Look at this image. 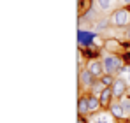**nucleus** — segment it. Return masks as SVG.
<instances>
[{
  "label": "nucleus",
  "instance_id": "1",
  "mask_svg": "<svg viewBox=\"0 0 130 123\" xmlns=\"http://www.w3.org/2000/svg\"><path fill=\"white\" fill-rule=\"evenodd\" d=\"M111 26L114 28H128L130 26V7H118L109 16Z\"/></svg>",
  "mask_w": 130,
  "mask_h": 123
},
{
  "label": "nucleus",
  "instance_id": "2",
  "mask_svg": "<svg viewBox=\"0 0 130 123\" xmlns=\"http://www.w3.org/2000/svg\"><path fill=\"white\" fill-rule=\"evenodd\" d=\"M102 63H104V69H106V74H111V76L120 74L121 67H125L123 58L120 55H114V53H106L102 56Z\"/></svg>",
  "mask_w": 130,
  "mask_h": 123
},
{
  "label": "nucleus",
  "instance_id": "3",
  "mask_svg": "<svg viewBox=\"0 0 130 123\" xmlns=\"http://www.w3.org/2000/svg\"><path fill=\"white\" fill-rule=\"evenodd\" d=\"M111 90H112V95H114V99H118V100H121L127 93L130 91V86H128V81L125 79V78H116L114 83H112V86H111Z\"/></svg>",
  "mask_w": 130,
  "mask_h": 123
},
{
  "label": "nucleus",
  "instance_id": "4",
  "mask_svg": "<svg viewBox=\"0 0 130 123\" xmlns=\"http://www.w3.org/2000/svg\"><path fill=\"white\" fill-rule=\"evenodd\" d=\"M97 32L95 30H86V28H79L77 30V44L81 46V48H90L93 41L97 39Z\"/></svg>",
  "mask_w": 130,
  "mask_h": 123
},
{
  "label": "nucleus",
  "instance_id": "5",
  "mask_svg": "<svg viewBox=\"0 0 130 123\" xmlns=\"http://www.w3.org/2000/svg\"><path fill=\"white\" fill-rule=\"evenodd\" d=\"M97 81V78L88 70L86 67H81L79 69V83H81V88L83 90H91L93 83Z\"/></svg>",
  "mask_w": 130,
  "mask_h": 123
},
{
  "label": "nucleus",
  "instance_id": "6",
  "mask_svg": "<svg viewBox=\"0 0 130 123\" xmlns=\"http://www.w3.org/2000/svg\"><path fill=\"white\" fill-rule=\"evenodd\" d=\"M86 69L97 78V79H100L104 74H106V69H104V63L102 60H88L86 63Z\"/></svg>",
  "mask_w": 130,
  "mask_h": 123
},
{
  "label": "nucleus",
  "instance_id": "7",
  "mask_svg": "<svg viewBox=\"0 0 130 123\" xmlns=\"http://www.w3.org/2000/svg\"><path fill=\"white\" fill-rule=\"evenodd\" d=\"M109 113H111V116L114 120H125V111H123L120 100H116V102H112L109 105Z\"/></svg>",
  "mask_w": 130,
  "mask_h": 123
},
{
  "label": "nucleus",
  "instance_id": "8",
  "mask_svg": "<svg viewBox=\"0 0 130 123\" xmlns=\"http://www.w3.org/2000/svg\"><path fill=\"white\" fill-rule=\"evenodd\" d=\"M112 99H114V95H112V90L111 88H104L102 91H100V95H99V100L102 104V107H107L112 104Z\"/></svg>",
  "mask_w": 130,
  "mask_h": 123
},
{
  "label": "nucleus",
  "instance_id": "9",
  "mask_svg": "<svg viewBox=\"0 0 130 123\" xmlns=\"http://www.w3.org/2000/svg\"><path fill=\"white\" fill-rule=\"evenodd\" d=\"M77 113H79V116L90 114V109H88V95H81L79 97V100H77Z\"/></svg>",
  "mask_w": 130,
  "mask_h": 123
},
{
  "label": "nucleus",
  "instance_id": "10",
  "mask_svg": "<svg viewBox=\"0 0 130 123\" xmlns=\"http://www.w3.org/2000/svg\"><path fill=\"white\" fill-rule=\"evenodd\" d=\"M114 4H116V0H95L97 9L102 11V12H109V11L114 7Z\"/></svg>",
  "mask_w": 130,
  "mask_h": 123
},
{
  "label": "nucleus",
  "instance_id": "11",
  "mask_svg": "<svg viewBox=\"0 0 130 123\" xmlns=\"http://www.w3.org/2000/svg\"><path fill=\"white\" fill-rule=\"evenodd\" d=\"M100 107H102V104L99 100V97L90 93V95H88V109H90V113H97Z\"/></svg>",
  "mask_w": 130,
  "mask_h": 123
},
{
  "label": "nucleus",
  "instance_id": "12",
  "mask_svg": "<svg viewBox=\"0 0 130 123\" xmlns=\"http://www.w3.org/2000/svg\"><path fill=\"white\" fill-rule=\"evenodd\" d=\"M109 25H111V21H109L107 16H102V18H99V20L93 23V30L95 32H100V30H106Z\"/></svg>",
  "mask_w": 130,
  "mask_h": 123
},
{
  "label": "nucleus",
  "instance_id": "13",
  "mask_svg": "<svg viewBox=\"0 0 130 123\" xmlns=\"http://www.w3.org/2000/svg\"><path fill=\"white\" fill-rule=\"evenodd\" d=\"M91 123H112L111 120V113H100V114H95L91 118Z\"/></svg>",
  "mask_w": 130,
  "mask_h": 123
},
{
  "label": "nucleus",
  "instance_id": "14",
  "mask_svg": "<svg viewBox=\"0 0 130 123\" xmlns=\"http://www.w3.org/2000/svg\"><path fill=\"white\" fill-rule=\"evenodd\" d=\"M121 102V107H123V111H125V118H130V91L120 100Z\"/></svg>",
  "mask_w": 130,
  "mask_h": 123
},
{
  "label": "nucleus",
  "instance_id": "15",
  "mask_svg": "<svg viewBox=\"0 0 130 123\" xmlns=\"http://www.w3.org/2000/svg\"><path fill=\"white\" fill-rule=\"evenodd\" d=\"M114 79H116V76H111V74H104V76H102V78H100L99 81L102 83V84H104L106 88H111V86H112V83H114Z\"/></svg>",
  "mask_w": 130,
  "mask_h": 123
},
{
  "label": "nucleus",
  "instance_id": "16",
  "mask_svg": "<svg viewBox=\"0 0 130 123\" xmlns=\"http://www.w3.org/2000/svg\"><path fill=\"white\" fill-rule=\"evenodd\" d=\"M104 88H106V86L97 79V81L93 83V86H91V95H97V97H99V95H100V91H102Z\"/></svg>",
  "mask_w": 130,
  "mask_h": 123
},
{
  "label": "nucleus",
  "instance_id": "17",
  "mask_svg": "<svg viewBox=\"0 0 130 123\" xmlns=\"http://www.w3.org/2000/svg\"><path fill=\"white\" fill-rule=\"evenodd\" d=\"M125 37H127V41H130V26L125 28Z\"/></svg>",
  "mask_w": 130,
  "mask_h": 123
},
{
  "label": "nucleus",
  "instance_id": "18",
  "mask_svg": "<svg viewBox=\"0 0 130 123\" xmlns=\"http://www.w3.org/2000/svg\"><path fill=\"white\" fill-rule=\"evenodd\" d=\"M121 2H123V5H125V7H130V0H121Z\"/></svg>",
  "mask_w": 130,
  "mask_h": 123
},
{
  "label": "nucleus",
  "instance_id": "19",
  "mask_svg": "<svg viewBox=\"0 0 130 123\" xmlns=\"http://www.w3.org/2000/svg\"><path fill=\"white\" fill-rule=\"evenodd\" d=\"M127 81H128V84H130V65H128V70H127Z\"/></svg>",
  "mask_w": 130,
  "mask_h": 123
},
{
  "label": "nucleus",
  "instance_id": "20",
  "mask_svg": "<svg viewBox=\"0 0 130 123\" xmlns=\"http://www.w3.org/2000/svg\"><path fill=\"white\" fill-rule=\"evenodd\" d=\"M77 123H86L85 121V116H79V118H77Z\"/></svg>",
  "mask_w": 130,
  "mask_h": 123
}]
</instances>
